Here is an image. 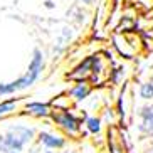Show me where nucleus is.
Here are the masks:
<instances>
[{
    "label": "nucleus",
    "mask_w": 153,
    "mask_h": 153,
    "mask_svg": "<svg viewBox=\"0 0 153 153\" xmlns=\"http://www.w3.org/2000/svg\"><path fill=\"white\" fill-rule=\"evenodd\" d=\"M71 96H57V98L51 103V106L52 108H57V109H69V106H71Z\"/></svg>",
    "instance_id": "obj_10"
},
{
    "label": "nucleus",
    "mask_w": 153,
    "mask_h": 153,
    "mask_svg": "<svg viewBox=\"0 0 153 153\" xmlns=\"http://www.w3.org/2000/svg\"><path fill=\"white\" fill-rule=\"evenodd\" d=\"M81 2H82V4H88V5H89V4H93L94 0H81Z\"/></svg>",
    "instance_id": "obj_12"
},
{
    "label": "nucleus",
    "mask_w": 153,
    "mask_h": 153,
    "mask_svg": "<svg viewBox=\"0 0 153 153\" xmlns=\"http://www.w3.org/2000/svg\"><path fill=\"white\" fill-rule=\"evenodd\" d=\"M51 120L69 136H77L81 133V120L74 116L69 109H57L52 108Z\"/></svg>",
    "instance_id": "obj_2"
},
{
    "label": "nucleus",
    "mask_w": 153,
    "mask_h": 153,
    "mask_svg": "<svg viewBox=\"0 0 153 153\" xmlns=\"http://www.w3.org/2000/svg\"><path fill=\"white\" fill-rule=\"evenodd\" d=\"M146 153H153V143H152V148H150V150H148V152H146Z\"/></svg>",
    "instance_id": "obj_14"
},
{
    "label": "nucleus",
    "mask_w": 153,
    "mask_h": 153,
    "mask_svg": "<svg viewBox=\"0 0 153 153\" xmlns=\"http://www.w3.org/2000/svg\"><path fill=\"white\" fill-rule=\"evenodd\" d=\"M86 128H88V131H89V133H93V135L99 133V131H101V120H99V118H96V116L86 118Z\"/></svg>",
    "instance_id": "obj_9"
},
{
    "label": "nucleus",
    "mask_w": 153,
    "mask_h": 153,
    "mask_svg": "<svg viewBox=\"0 0 153 153\" xmlns=\"http://www.w3.org/2000/svg\"><path fill=\"white\" fill-rule=\"evenodd\" d=\"M64 153H71V152H64Z\"/></svg>",
    "instance_id": "obj_16"
},
{
    "label": "nucleus",
    "mask_w": 153,
    "mask_h": 153,
    "mask_svg": "<svg viewBox=\"0 0 153 153\" xmlns=\"http://www.w3.org/2000/svg\"><path fill=\"white\" fill-rule=\"evenodd\" d=\"M45 7H49V9H52L54 5H52V2H45Z\"/></svg>",
    "instance_id": "obj_13"
},
{
    "label": "nucleus",
    "mask_w": 153,
    "mask_h": 153,
    "mask_svg": "<svg viewBox=\"0 0 153 153\" xmlns=\"http://www.w3.org/2000/svg\"><path fill=\"white\" fill-rule=\"evenodd\" d=\"M140 131L145 135H153V106H145L140 111Z\"/></svg>",
    "instance_id": "obj_8"
},
{
    "label": "nucleus",
    "mask_w": 153,
    "mask_h": 153,
    "mask_svg": "<svg viewBox=\"0 0 153 153\" xmlns=\"http://www.w3.org/2000/svg\"><path fill=\"white\" fill-rule=\"evenodd\" d=\"M24 111L30 114L34 118H51V113H52V106L45 103H27Z\"/></svg>",
    "instance_id": "obj_6"
},
{
    "label": "nucleus",
    "mask_w": 153,
    "mask_h": 153,
    "mask_svg": "<svg viewBox=\"0 0 153 153\" xmlns=\"http://www.w3.org/2000/svg\"><path fill=\"white\" fill-rule=\"evenodd\" d=\"M37 140H39L41 145H44L45 148H51V150H59L66 145V140H64L62 136L49 133V131H41L39 136H37Z\"/></svg>",
    "instance_id": "obj_5"
},
{
    "label": "nucleus",
    "mask_w": 153,
    "mask_h": 153,
    "mask_svg": "<svg viewBox=\"0 0 153 153\" xmlns=\"http://www.w3.org/2000/svg\"><path fill=\"white\" fill-rule=\"evenodd\" d=\"M93 66H94V57L89 56V57H86L82 62H79L76 68L72 69L71 72H68V79L71 81H89L91 76H93Z\"/></svg>",
    "instance_id": "obj_3"
},
{
    "label": "nucleus",
    "mask_w": 153,
    "mask_h": 153,
    "mask_svg": "<svg viewBox=\"0 0 153 153\" xmlns=\"http://www.w3.org/2000/svg\"><path fill=\"white\" fill-rule=\"evenodd\" d=\"M44 153H54V152H51V148H47V152H44Z\"/></svg>",
    "instance_id": "obj_15"
},
{
    "label": "nucleus",
    "mask_w": 153,
    "mask_h": 153,
    "mask_svg": "<svg viewBox=\"0 0 153 153\" xmlns=\"http://www.w3.org/2000/svg\"><path fill=\"white\" fill-rule=\"evenodd\" d=\"M108 148L109 153H126V143L123 140V133L116 126L108 128Z\"/></svg>",
    "instance_id": "obj_4"
},
{
    "label": "nucleus",
    "mask_w": 153,
    "mask_h": 153,
    "mask_svg": "<svg viewBox=\"0 0 153 153\" xmlns=\"http://www.w3.org/2000/svg\"><path fill=\"white\" fill-rule=\"evenodd\" d=\"M140 98L141 99H153V82H143L140 86Z\"/></svg>",
    "instance_id": "obj_11"
},
{
    "label": "nucleus",
    "mask_w": 153,
    "mask_h": 153,
    "mask_svg": "<svg viewBox=\"0 0 153 153\" xmlns=\"http://www.w3.org/2000/svg\"><path fill=\"white\" fill-rule=\"evenodd\" d=\"M91 91H93V86L88 81H77L76 84L69 89L68 94L71 96L74 101H82V99H86L91 94Z\"/></svg>",
    "instance_id": "obj_7"
},
{
    "label": "nucleus",
    "mask_w": 153,
    "mask_h": 153,
    "mask_svg": "<svg viewBox=\"0 0 153 153\" xmlns=\"http://www.w3.org/2000/svg\"><path fill=\"white\" fill-rule=\"evenodd\" d=\"M42 69H44V56H42V52L39 49H36L34 54H32L30 64H29V71L22 77H19L17 81L5 82V84L0 82V96L14 94V93H19V91H24L27 88H30L42 74Z\"/></svg>",
    "instance_id": "obj_1"
}]
</instances>
